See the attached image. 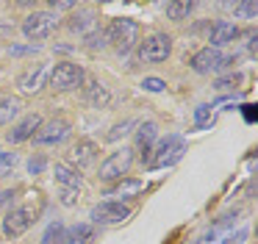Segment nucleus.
<instances>
[{"label": "nucleus", "mask_w": 258, "mask_h": 244, "mask_svg": "<svg viewBox=\"0 0 258 244\" xmlns=\"http://www.w3.org/2000/svg\"><path fill=\"white\" fill-rule=\"evenodd\" d=\"M42 244H67V227H64L61 222L47 225L45 236H42Z\"/></svg>", "instance_id": "4be33fe9"}, {"label": "nucleus", "mask_w": 258, "mask_h": 244, "mask_svg": "<svg viewBox=\"0 0 258 244\" xmlns=\"http://www.w3.org/2000/svg\"><path fill=\"white\" fill-rule=\"evenodd\" d=\"M70 136V122L67 119H50V122H42L39 131L34 133V142L36 144H61L64 139Z\"/></svg>", "instance_id": "9d476101"}, {"label": "nucleus", "mask_w": 258, "mask_h": 244, "mask_svg": "<svg viewBox=\"0 0 258 244\" xmlns=\"http://www.w3.org/2000/svg\"><path fill=\"white\" fill-rule=\"evenodd\" d=\"M186 153V142L180 136H167L161 139V142L156 144V150H153V155L147 158V166L150 169H164V166H172L178 164L180 158H183Z\"/></svg>", "instance_id": "f257e3e1"}, {"label": "nucleus", "mask_w": 258, "mask_h": 244, "mask_svg": "<svg viewBox=\"0 0 258 244\" xmlns=\"http://www.w3.org/2000/svg\"><path fill=\"white\" fill-rule=\"evenodd\" d=\"M56 25H58V14H53V11H34V14H28L23 20V33L31 42H42V39H47L56 31Z\"/></svg>", "instance_id": "7ed1b4c3"}, {"label": "nucleus", "mask_w": 258, "mask_h": 244, "mask_svg": "<svg viewBox=\"0 0 258 244\" xmlns=\"http://www.w3.org/2000/svg\"><path fill=\"white\" fill-rule=\"evenodd\" d=\"M156 139H158V125L156 122H142L139 131H136V142H139L142 150H145V153H142V161L150 158V147H153Z\"/></svg>", "instance_id": "f3484780"}, {"label": "nucleus", "mask_w": 258, "mask_h": 244, "mask_svg": "<svg viewBox=\"0 0 258 244\" xmlns=\"http://www.w3.org/2000/svg\"><path fill=\"white\" fill-rule=\"evenodd\" d=\"M131 216V208L125 203H114V200H106V203L95 205L92 208V222L95 225H119Z\"/></svg>", "instance_id": "1a4fd4ad"}, {"label": "nucleus", "mask_w": 258, "mask_h": 244, "mask_svg": "<svg viewBox=\"0 0 258 244\" xmlns=\"http://www.w3.org/2000/svg\"><path fill=\"white\" fill-rule=\"evenodd\" d=\"M145 189V180H128V177H122L119 183H114L111 189H106V197H114V203L122 197H136V194Z\"/></svg>", "instance_id": "dca6fc26"}, {"label": "nucleus", "mask_w": 258, "mask_h": 244, "mask_svg": "<svg viewBox=\"0 0 258 244\" xmlns=\"http://www.w3.org/2000/svg\"><path fill=\"white\" fill-rule=\"evenodd\" d=\"M191 9H195V3H189V0H183V3H167V17L175 22H180L191 14Z\"/></svg>", "instance_id": "5701e85b"}, {"label": "nucleus", "mask_w": 258, "mask_h": 244, "mask_svg": "<svg viewBox=\"0 0 258 244\" xmlns=\"http://www.w3.org/2000/svg\"><path fill=\"white\" fill-rule=\"evenodd\" d=\"M172 53V39L167 33H153L139 44V61L142 64H161Z\"/></svg>", "instance_id": "20e7f679"}, {"label": "nucleus", "mask_w": 258, "mask_h": 244, "mask_svg": "<svg viewBox=\"0 0 258 244\" xmlns=\"http://www.w3.org/2000/svg\"><path fill=\"white\" fill-rule=\"evenodd\" d=\"M239 36V28H236V22H217V25L211 28V44L208 47H222V44H228V42H233V39Z\"/></svg>", "instance_id": "2eb2a0df"}, {"label": "nucleus", "mask_w": 258, "mask_h": 244, "mask_svg": "<svg viewBox=\"0 0 258 244\" xmlns=\"http://www.w3.org/2000/svg\"><path fill=\"white\" fill-rule=\"evenodd\" d=\"M45 166H47L45 155H34V158L28 161V172H31V175H42V172H45Z\"/></svg>", "instance_id": "c85d7f7f"}, {"label": "nucleus", "mask_w": 258, "mask_h": 244, "mask_svg": "<svg viewBox=\"0 0 258 244\" xmlns=\"http://www.w3.org/2000/svg\"><path fill=\"white\" fill-rule=\"evenodd\" d=\"M236 14H239L241 20H252V17L258 14V6L255 3H236Z\"/></svg>", "instance_id": "a878e982"}, {"label": "nucleus", "mask_w": 258, "mask_h": 244, "mask_svg": "<svg viewBox=\"0 0 258 244\" xmlns=\"http://www.w3.org/2000/svg\"><path fill=\"white\" fill-rule=\"evenodd\" d=\"M86 100H89L95 108H108V105H111V92H108L100 81H89V86H86Z\"/></svg>", "instance_id": "a211bd4d"}, {"label": "nucleus", "mask_w": 258, "mask_h": 244, "mask_svg": "<svg viewBox=\"0 0 258 244\" xmlns=\"http://www.w3.org/2000/svg\"><path fill=\"white\" fill-rule=\"evenodd\" d=\"M106 39L119 50V53H125V50H131L139 42V25H136L134 20H128V17L111 20V25H108V31H106Z\"/></svg>", "instance_id": "f03ea898"}, {"label": "nucleus", "mask_w": 258, "mask_h": 244, "mask_svg": "<svg viewBox=\"0 0 258 244\" xmlns=\"http://www.w3.org/2000/svg\"><path fill=\"white\" fill-rule=\"evenodd\" d=\"M92 236H95V230L89 225H75L73 230H67V241H75V244H86Z\"/></svg>", "instance_id": "b1692460"}, {"label": "nucleus", "mask_w": 258, "mask_h": 244, "mask_svg": "<svg viewBox=\"0 0 258 244\" xmlns=\"http://www.w3.org/2000/svg\"><path fill=\"white\" fill-rule=\"evenodd\" d=\"M228 238H230V222L222 219V222H217V225H214V230L208 233L200 244H228Z\"/></svg>", "instance_id": "412c9836"}, {"label": "nucleus", "mask_w": 258, "mask_h": 244, "mask_svg": "<svg viewBox=\"0 0 258 244\" xmlns=\"http://www.w3.org/2000/svg\"><path fill=\"white\" fill-rule=\"evenodd\" d=\"M131 164H134V150L122 147V150L111 153L106 161H103V164H100V172H97V177H100V180H122V177L128 175Z\"/></svg>", "instance_id": "423d86ee"}, {"label": "nucleus", "mask_w": 258, "mask_h": 244, "mask_svg": "<svg viewBox=\"0 0 258 244\" xmlns=\"http://www.w3.org/2000/svg\"><path fill=\"white\" fill-rule=\"evenodd\" d=\"M39 125H42V116H39V114H28V116H23V119H20L17 125H14L12 131L6 133V139H9L12 144L28 142V139H34V133L39 131Z\"/></svg>", "instance_id": "f8f14e48"}, {"label": "nucleus", "mask_w": 258, "mask_h": 244, "mask_svg": "<svg viewBox=\"0 0 258 244\" xmlns=\"http://www.w3.org/2000/svg\"><path fill=\"white\" fill-rule=\"evenodd\" d=\"M50 9H53V14L56 11H73L75 3H70V0H50Z\"/></svg>", "instance_id": "2f4dec72"}, {"label": "nucleus", "mask_w": 258, "mask_h": 244, "mask_svg": "<svg viewBox=\"0 0 258 244\" xmlns=\"http://www.w3.org/2000/svg\"><path fill=\"white\" fill-rule=\"evenodd\" d=\"M56 183L61 189H78L81 192L84 177H81V172L75 169V166H70L67 161H56Z\"/></svg>", "instance_id": "ddd939ff"}, {"label": "nucleus", "mask_w": 258, "mask_h": 244, "mask_svg": "<svg viewBox=\"0 0 258 244\" xmlns=\"http://www.w3.org/2000/svg\"><path fill=\"white\" fill-rule=\"evenodd\" d=\"M50 81V64H36V67H31V70H25L23 75H20V81H17V86L23 89L25 94H36V92H42V86Z\"/></svg>", "instance_id": "9b49d317"}, {"label": "nucleus", "mask_w": 258, "mask_h": 244, "mask_svg": "<svg viewBox=\"0 0 258 244\" xmlns=\"http://www.w3.org/2000/svg\"><path fill=\"white\" fill-rule=\"evenodd\" d=\"M70 158L78 164V169H84V166L95 164V158H97V144L89 142V139H81V142L75 144L73 150H70Z\"/></svg>", "instance_id": "4468645a"}, {"label": "nucleus", "mask_w": 258, "mask_h": 244, "mask_svg": "<svg viewBox=\"0 0 258 244\" xmlns=\"http://www.w3.org/2000/svg\"><path fill=\"white\" fill-rule=\"evenodd\" d=\"M70 28H73L75 33H84V36H89V33L97 28V17L92 14V11H84V14H75L73 20H70Z\"/></svg>", "instance_id": "6ab92c4d"}, {"label": "nucleus", "mask_w": 258, "mask_h": 244, "mask_svg": "<svg viewBox=\"0 0 258 244\" xmlns=\"http://www.w3.org/2000/svg\"><path fill=\"white\" fill-rule=\"evenodd\" d=\"M84 83V70L73 61H58L50 70V86L56 92H70V89H78Z\"/></svg>", "instance_id": "39448f33"}, {"label": "nucleus", "mask_w": 258, "mask_h": 244, "mask_svg": "<svg viewBox=\"0 0 258 244\" xmlns=\"http://www.w3.org/2000/svg\"><path fill=\"white\" fill-rule=\"evenodd\" d=\"M58 200H61V205H75L78 203V189H58Z\"/></svg>", "instance_id": "bb28decb"}, {"label": "nucleus", "mask_w": 258, "mask_h": 244, "mask_svg": "<svg viewBox=\"0 0 258 244\" xmlns=\"http://www.w3.org/2000/svg\"><path fill=\"white\" fill-rule=\"evenodd\" d=\"M36 216H39V208H34V205H20V208H14L6 214V219H3V233L12 236V238L23 236V233L36 222Z\"/></svg>", "instance_id": "6e6552de"}, {"label": "nucleus", "mask_w": 258, "mask_h": 244, "mask_svg": "<svg viewBox=\"0 0 258 244\" xmlns=\"http://www.w3.org/2000/svg\"><path fill=\"white\" fill-rule=\"evenodd\" d=\"M14 153H3V150H0V164H14Z\"/></svg>", "instance_id": "473e14b6"}, {"label": "nucleus", "mask_w": 258, "mask_h": 244, "mask_svg": "<svg viewBox=\"0 0 258 244\" xmlns=\"http://www.w3.org/2000/svg\"><path fill=\"white\" fill-rule=\"evenodd\" d=\"M142 86H145L147 92H164V89H167V83H164L161 78H145V83H142Z\"/></svg>", "instance_id": "c756f323"}, {"label": "nucleus", "mask_w": 258, "mask_h": 244, "mask_svg": "<svg viewBox=\"0 0 258 244\" xmlns=\"http://www.w3.org/2000/svg\"><path fill=\"white\" fill-rule=\"evenodd\" d=\"M195 122H197V128H206L208 122H211V105H197L195 108Z\"/></svg>", "instance_id": "393cba45"}, {"label": "nucleus", "mask_w": 258, "mask_h": 244, "mask_svg": "<svg viewBox=\"0 0 258 244\" xmlns=\"http://www.w3.org/2000/svg\"><path fill=\"white\" fill-rule=\"evenodd\" d=\"M239 83H241V75H228L222 81H217V89H239Z\"/></svg>", "instance_id": "7c9ffc66"}, {"label": "nucleus", "mask_w": 258, "mask_h": 244, "mask_svg": "<svg viewBox=\"0 0 258 244\" xmlns=\"http://www.w3.org/2000/svg\"><path fill=\"white\" fill-rule=\"evenodd\" d=\"M189 64H191V70H195V72L208 75V72H217V70L230 67V64H233V58L225 55L222 50H217V47H203V50H197V53L191 55Z\"/></svg>", "instance_id": "0eeeda50"}, {"label": "nucleus", "mask_w": 258, "mask_h": 244, "mask_svg": "<svg viewBox=\"0 0 258 244\" xmlns=\"http://www.w3.org/2000/svg\"><path fill=\"white\" fill-rule=\"evenodd\" d=\"M131 128H134V122H131V119L119 122V125H114V128H111V133H108V139H111V142H117L119 136H125V133H131Z\"/></svg>", "instance_id": "cd10ccee"}, {"label": "nucleus", "mask_w": 258, "mask_h": 244, "mask_svg": "<svg viewBox=\"0 0 258 244\" xmlns=\"http://www.w3.org/2000/svg\"><path fill=\"white\" fill-rule=\"evenodd\" d=\"M20 100L17 97H3L0 100V128H6V125H12V119L20 114Z\"/></svg>", "instance_id": "aec40b11"}]
</instances>
